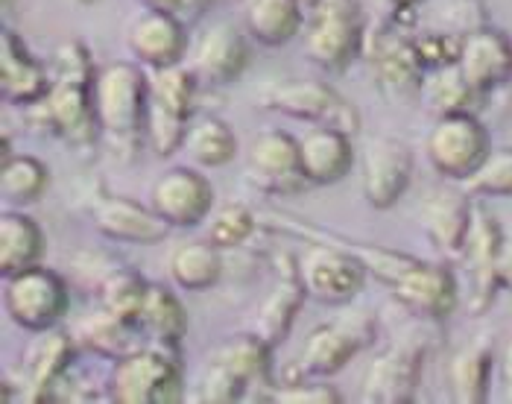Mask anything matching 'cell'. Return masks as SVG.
<instances>
[{"label":"cell","mask_w":512,"mask_h":404,"mask_svg":"<svg viewBox=\"0 0 512 404\" xmlns=\"http://www.w3.org/2000/svg\"><path fill=\"white\" fill-rule=\"evenodd\" d=\"M94 226L100 229L103 238L120 243H141L153 246L164 241L173 226H167L153 208L141 202L126 200V197H100L94 202Z\"/></svg>","instance_id":"7402d4cb"},{"label":"cell","mask_w":512,"mask_h":404,"mask_svg":"<svg viewBox=\"0 0 512 404\" xmlns=\"http://www.w3.org/2000/svg\"><path fill=\"white\" fill-rule=\"evenodd\" d=\"M50 88V74L27 50L18 33L3 30L0 36V91L12 106H33Z\"/></svg>","instance_id":"d4e9b609"},{"label":"cell","mask_w":512,"mask_h":404,"mask_svg":"<svg viewBox=\"0 0 512 404\" xmlns=\"http://www.w3.org/2000/svg\"><path fill=\"white\" fill-rule=\"evenodd\" d=\"M305 284L299 279V267H281L276 287L264 296L255 314V334L264 337L270 346L281 343L296 320L302 299H305Z\"/></svg>","instance_id":"83f0119b"},{"label":"cell","mask_w":512,"mask_h":404,"mask_svg":"<svg viewBox=\"0 0 512 404\" xmlns=\"http://www.w3.org/2000/svg\"><path fill=\"white\" fill-rule=\"evenodd\" d=\"M474 97H480V94L463 77L457 62L425 71V80H422V88H419V100L434 112L436 118L454 115V112H469Z\"/></svg>","instance_id":"836d02e7"},{"label":"cell","mask_w":512,"mask_h":404,"mask_svg":"<svg viewBox=\"0 0 512 404\" xmlns=\"http://www.w3.org/2000/svg\"><path fill=\"white\" fill-rule=\"evenodd\" d=\"M185 396V375L173 349H135L112 364L106 399L118 404H173Z\"/></svg>","instance_id":"5b68a950"},{"label":"cell","mask_w":512,"mask_h":404,"mask_svg":"<svg viewBox=\"0 0 512 404\" xmlns=\"http://www.w3.org/2000/svg\"><path fill=\"white\" fill-rule=\"evenodd\" d=\"M395 299L425 317V320H445L451 317V311L457 308L460 302V290H457V282H454V273L442 264H431V261H419L407 279L393 287Z\"/></svg>","instance_id":"44dd1931"},{"label":"cell","mask_w":512,"mask_h":404,"mask_svg":"<svg viewBox=\"0 0 512 404\" xmlns=\"http://www.w3.org/2000/svg\"><path fill=\"white\" fill-rule=\"evenodd\" d=\"M150 6H158V9H167V12H182V6H185V0H147Z\"/></svg>","instance_id":"bcb514c9"},{"label":"cell","mask_w":512,"mask_h":404,"mask_svg":"<svg viewBox=\"0 0 512 404\" xmlns=\"http://www.w3.org/2000/svg\"><path fill=\"white\" fill-rule=\"evenodd\" d=\"M366 346V331L355 323H325L316 325L314 331L305 337L302 352L296 358V372L299 378H331L343 366L355 358L357 352Z\"/></svg>","instance_id":"ffe728a7"},{"label":"cell","mask_w":512,"mask_h":404,"mask_svg":"<svg viewBox=\"0 0 512 404\" xmlns=\"http://www.w3.org/2000/svg\"><path fill=\"white\" fill-rule=\"evenodd\" d=\"M270 349L273 346L255 331L226 340L208 355L202 366L194 399L211 404L240 402L246 387L270 381Z\"/></svg>","instance_id":"8992f818"},{"label":"cell","mask_w":512,"mask_h":404,"mask_svg":"<svg viewBox=\"0 0 512 404\" xmlns=\"http://www.w3.org/2000/svg\"><path fill=\"white\" fill-rule=\"evenodd\" d=\"M258 106L314 126H337L349 135L360 129L355 106L322 80L270 82L258 91Z\"/></svg>","instance_id":"ba28073f"},{"label":"cell","mask_w":512,"mask_h":404,"mask_svg":"<svg viewBox=\"0 0 512 404\" xmlns=\"http://www.w3.org/2000/svg\"><path fill=\"white\" fill-rule=\"evenodd\" d=\"M299 162L308 185H331L355 164L352 135L337 126H311L299 138Z\"/></svg>","instance_id":"cb8c5ba5"},{"label":"cell","mask_w":512,"mask_h":404,"mask_svg":"<svg viewBox=\"0 0 512 404\" xmlns=\"http://www.w3.org/2000/svg\"><path fill=\"white\" fill-rule=\"evenodd\" d=\"M413 44H416V53H419L425 71H431V68H442V65H454L460 59L463 36H454L445 30H425V33L413 36Z\"/></svg>","instance_id":"ab89813d"},{"label":"cell","mask_w":512,"mask_h":404,"mask_svg":"<svg viewBox=\"0 0 512 404\" xmlns=\"http://www.w3.org/2000/svg\"><path fill=\"white\" fill-rule=\"evenodd\" d=\"M246 36L249 33H240L229 21H214L188 47L185 65L194 71L197 82H208V85L235 82L252 59Z\"/></svg>","instance_id":"9a60e30c"},{"label":"cell","mask_w":512,"mask_h":404,"mask_svg":"<svg viewBox=\"0 0 512 404\" xmlns=\"http://www.w3.org/2000/svg\"><path fill=\"white\" fill-rule=\"evenodd\" d=\"M472 208V202L460 191H436L422 202V211H419L422 226L439 252L451 258L463 252V243L472 226Z\"/></svg>","instance_id":"484cf974"},{"label":"cell","mask_w":512,"mask_h":404,"mask_svg":"<svg viewBox=\"0 0 512 404\" xmlns=\"http://www.w3.org/2000/svg\"><path fill=\"white\" fill-rule=\"evenodd\" d=\"M208 3H211V0H185V6H182L179 18H182V21H194V18H197L199 12H202Z\"/></svg>","instance_id":"ee69618b"},{"label":"cell","mask_w":512,"mask_h":404,"mask_svg":"<svg viewBox=\"0 0 512 404\" xmlns=\"http://www.w3.org/2000/svg\"><path fill=\"white\" fill-rule=\"evenodd\" d=\"M369 270L349 249L337 243L311 241L299 258V279L305 293L322 305H349L363 290Z\"/></svg>","instance_id":"8fae6325"},{"label":"cell","mask_w":512,"mask_h":404,"mask_svg":"<svg viewBox=\"0 0 512 404\" xmlns=\"http://www.w3.org/2000/svg\"><path fill=\"white\" fill-rule=\"evenodd\" d=\"M305 53L328 74H340L363 53L366 24L357 0H314L305 12Z\"/></svg>","instance_id":"277c9868"},{"label":"cell","mask_w":512,"mask_h":404,"mask_svg":"<svg viewBox=\"0 0 512 404\" xmlns=\"http://www.w3.org/2000/svg\"><path fill=\"white\" fill-rule=\"evenodd\" d=\"M197 77L188 65L150 68L147 74V141L156 156H173L188 135Z\"/></svg>","instance_id":"3957f363"},{"label":"cell","mask_w":512,"mask_h":404,"mask_svg":"<svg viewBox=\"0 0 512 404\" xmlns=\"http://www.w3.org/2000/svg\"><path fill=\"white\" fill-rule=\"evenodd\" d=\"M413 176V153L398 138H372L363 153V197L372 208L401 200Z\"/></svg>","instance_id":"d6986e66"},{"label":"cell","mask_w":512,"mask_h":404,"mask_svg":"<svg viewBox=\"0 0 512 404\" xmlns=\"http://www.w3.org/2000/svg\"><path fill=\"white\" fill-rule=\"evenodd\" d=\"M138 331H144L138 323H129V320L118 317L115 311L97 305L94 311H85L77 320V325H74V340H79L94 355H103V358L118 361L123 355L141 349L138 346Z\"/></svg>","instance_id":"4316f807"},{"label":"cell","mask_w":512,"mask_h":404,"mask_svg":"<svg viewBox=\"0 0 512 404\" xmlns=\"http://www.w3.org/2000/svg\"><path fill=\"white\" fill-rule=\"evenodd\" d=\"M501 232L492 214H486V208L474 205L472 208V226L463 243V252L457 255L463 261V270L469 276V293H466V308L472 314H483L492 299H495V287H498V252H501Z\"/></svg>","instance_id":"2e32d148"},{"label":"cell","mask_w":512,"mask_h":404,"mask_svg":"<svg viewBox=\"0 0 512 404\" xmlns=\"http://www.w3.org/2000/svg\"><path fill=\"white\" fill-rule=\"evenodd\" d=\"M44 255V232L24 211H6L0 217V273L12 276L36 267Z\"/></svg>","instance_id":"f546056e"},{"label":"cell","mask_w":512,"mask_h":404,"mask_svg":"<svg viewBox=\"0 0 512 404\" xmlns=\"http://www.w3.org/2000/svg\"><path fill=\"white\" fill-rule=\"evenodd\" d=\"M477 197H512V150H495L489 159L463 182Z\"/></svg>","instance_id":"f35d334b"},{"label":"cell","mask_w":512,"mask_h":404,"mask_svg":"<svg viewBox=\"0 0 512 404\" xmlns=\"http://www.w3.org/2000/svg\"><path fill=\"white\" fill-rule=\"evenodd\" d=\"M360 56H366V62L372 65L378 88L384 91L387 100L404 106L419 97V88L425 80V65L416 53L413 36L401 33L395 24L378 18L372 27H366Z\"/></svg>","instance_id":"52a82bcc"},{"label":"cell","mask_w":512,"mask_h":404,"mask_svg":"<svg viewBox=\"0 0 512 404\" xmlns=\"http://www.w3.org/2000/svg\"><path fill=\"white\" fill-rule=\"evenodd\" d=\"M504 387H507V396L512 399V340L507 346V355H504Z\"/></svg>","instance_id":"f6af8a7d"},{"label":"cell","mask_w":512,"mask_h":404,"mask_svg":"<svg viewBox=\"0 0 512 404\" xmlns=\"http://www.w3.org/2000/svg\"><path fill=\"white\" fill-rule=\"evenodd\" d=\"M150 208L173 229L205 223L214 208V188L194 167H170L150 188Z\"/></svg>","instance_id":"4fadbf2b"},{"label":"cell","mask_w":512,"mask_h":404,"mask_svg":"<svg viewBox=\"0 0 512 404\" xmlns=\"http://www.w3.org/2000/svg\"><path fill=\"white\" fill-rule=\"evenodd\" d=\"M3 305L9 320L27 331L53 328L68 311V284L47 267L3 276Z\"/></svg>","instance_id":"9c48e42d"},{"label":"cell","mask_w":512,"mask_h":404,"mask_svg":"<svg viewBox=\"0 0 512 404\" xmlns=\"http://www.w3.org/2000/svg\"><path fill=\"white\" fill-rule=\"evenodd\" d=\"M378 9H381V21L387 24H398L404 15H410L422 0H375Z\"/></svg>","instance_id":"b9f144b4"},{"label":"cell","mask_w":512,"mask_h":404,"mask_svg":"<svg viewBox=\"0 0 512 404\" xmlns=\"http://www.w3.org/2000/svg\"><path fill=\"white\" fill-rule=\"evenodd\" d=\"M495 273H498V287H507V290H512V241L501 243Z\"/></svg>","instance_id":"7bdbcfd3"},{"label":"cell","mask_w":512,"mask_h":404,"mask_svg":"<svg viewBox=\"0 0 512 404\" xmlns=\"http://www.w3.org/2000/svg\"><path fill=\"white\" fill-rule=\"evenodd\" d=\"M428 355V340L407 334L404 340L384 349L363 375L360 402L407 404L416 399L422 366Z\"/></svg>","instance_id":"7c38bea8"},{"label":"cell","mask_w":512,"mask_h":404,"mask_svg":"<svg viewBox=\"0 0 512 404\" xmlns=\"http://www.w3.org/2000/svg\"><path fill=\"white\" fill-rule=\"evenodd\" d=\"M270 402H287V404H334L340 402L343 396L325 384V378H293L287 384L273 387V393L267 396Z\"/></svg>","instance_id":"60d3db41"},{"label":"cell","mask_w":512,"mask_h":404,"mask_svg":"<svg viewBox=\"0 0 512 404\" xmlns=\"http://www.w3.org/2000/svg\"><path fill=\"white\" fill-rule=\"evenodd\" d=\"M126 47L144 68H167L179 65L188 53L185 21L176 12L147 6L126 27Z\"/></svg>","instance_id":"ac0fdd59"},{"label":"cell","mask_w":512,"mask_h":404,"mask_svg":"<svg viewBox=\"0 0 512 404\" xmlns=\"http://www.w3.org/2000/svg\"><path fill=\"white\" fill-rule=\"evenodd\" d=\"M489 375H492V349L486 343H472L460 349L448 364L451 399L463 404L486 402Z\"/></svg>","instance_id":"d6a6232c"},{"label":"cell","mask_w":512,"mask_h":404,"mask_svg":"<svg viewBox=\"0 0 512 404\" xmlns=\"http://www.w3.org/2000/svg\"><path fill=\"white\" fill-rule=\"evenodd\" d=\"M85 3H88V0H85Z\"/></svg>","instance_id":"c3c4849f"},{"label":"cell","mask_w":512,"mask_h":404,"mask_svg":"<svg viewBox=\"0 0 512 404\" xmlns=\"http://www.w3.org/2000/svg\"><path fill=\"white\" fill-rule=\"evenodd\" d=\"M167 273H170V282L182 290H208L214 287L220 273H223V261H220V246L202 238V241H185L179 243L173 252H170V261H167Z\"/></svg>","instance_id":"4dcf8cb0"},{"label":"cell","mask_w":512,"mask_h":404,"mask_svg":"<svg viewBox=\"0 0 512 404\" xmlns=\"http://www.w3.org/2000/svg\"><path fill=\"white\" fill-rule=\"evenodd\" d=\"M94 77L91 53L79 41L62 44L56 50V74L50 77L47 94L27 106L30 121L74 147H88L100 135L94 112Z\"/></svg>","instance_id":"6da1fadb"},{"label":"cell","mask_w":512,"mask_h":404,"mask_svg":"<svg viewBox=\"0 0 512 404\" xmlns=\"http://www.w3.org/2000/svg\"><path fill=\"white\" fill-rule=\"evenodd\" d=\"M50 182L47 167L33 156H6L0 167V191L6 205H30L44 197Z\"/></svg>","instance_id":"d590c367"},{"label":"cell","mask_w":512,"mask_h":404,"mask_svg":"<svg viewBox=\"0 0 512 404\" xmlns=\"http://www.w3.org/2000/svg\"><path fill=\"white\" fill-rule=\"evenodd\" d=\"M100 135L115 150H132L147 132V74L135 62H112L94 77Z\"/></svg>","instance_id":"7a4b0ae2"},{"label":"cell","mask_w":512,"mask_h":404,"mask_svg":"<svg viewBox=\"0 0 512 404\" xmlns=\"http://www.w3.org/2000/svg\"><path fill=\"white\" fill-rule=\"evenodd\" d=\"M74 361V337L53 328L36 331V340L21 358V399L30 404L53 402L56 387L68 375Z\"/></svg>","instance_id":"e0dca14e"},{"label":"cell","mask_w":512,"mask_h":404,"mask_svg":"<svg viewBox=\"0 0 512 404\" xmlns=\"http://www.w3.org/2000/svg\"><path fill=\"white\" fill-rule=\"evenodd\" d=\"M457 65L474 91L486 94L504 80H512V41L498 30L477 27L463 36Z\"/></svg>","instance_id":"603a6c76"},{"label":"cell","mask_w":512,"mask_h":404,"mask_svg":"<svg viewBox=\"0 0 512 404\" xmlns=\"http://www.w3.org/2000/svg\"><path fill=\"white\" fill-rule=\"evenodd\" d=\"M3 3H6V6H9V3H12V0H3Z\"/></svg>","instance_id":"7dc6e473"},{"label":"cell","mask_w":512,"mask_h":404,"mask_svg":"<svg viewBox=\"0 0 512 404\" xmlns=\"http://www.w3.org/2000/svg\"><path fill=\"white\" fill-rule=\"evenodd\" d=\"M182 150L199 164V167H223L235 159L237 138L232 126L220 118H199L188 126Z\"/></svg>","instance_id":"e575fe53"},{"label":"cell","mask_w":512,"mask_h":404,"mask_svg":"<svg viewBox=\"0 0 512 404\" xmlns=\"http://www.w3.org/2000/svg\"><path fill=\"white\" fill-rule=\"evenodd\" d=\"M243 24L255 41L278 47L302 33L305 6L302 0H243Z\"/></svg>","instance_id":"f1b7e54d"},{"label":"cell","mask_w":512,"mask_h":404,"mask_svg":"<svg viewBox=\"0 0 512 404\" xmlns=\"http://www.w3.org/2000/svg\"><path fill=\"white\" fill-rule=\"evenodd\" d=\"M258 220L252 214V208H246L243 202H226L211 208V214L205 217V238L220 246V249H232L246 243V238L255 232Z\"/></svg>","instance_id":"74e56055"},{"label":"cell","mask_w":512,"mask_h":404,"mask_svg":"<svg viewBox=\"0 0 512 404\" xmlns=\"http://www.w3.org/2000/svg\"><path fill=\"white\" fill-rule=\"evenodd\" d=\"M147 287L138 273L126 270V267H112L103 282H100V305L115 311L118 317L129 320V323L141 325V308L147 299Z\"/></svg>","instance_id":"8d00e7d4"},{"label":"cell","mask_w":512,"mask_h":404,"mask_svg":"<svg viewBox=\"0 0 512 404\" xmlns=\"http://www.w3.org/2000/svg\"><path fill=\"white\" fill-rule=\"evenodd\" d=\"M141 328H144V334L158 340V346L176 352V346L182 343V337L188 331V314L170 287H164V284L147 287V299L141 308Z\"/></svg>","instance_id":"1f68e13d"},{"label":"cell","mask_w":512,"mask_h":404,"mask_svg":"<svg viewBox=\"0 0 512 404\" xmlns=\"http://www.w3.org/2000/svg\"><path fill=\"white\" fill-rule=\"evenodd\" d=\"M246 173L267 194H293L308 185L299 162V138L284 129H261L246 150Z\"/></svg>","instance_id":"5bb4252c"},{"label":"cell","mask_w":512,"mask_h":404,"mask_svg":"<svg viewBox=\"0 0 512 404\" xmlns=\"http://www.w3.org/2000/svg\"><path fill=\"white\" fill-rule=\"evenodd\" d=\"M425 153L439 176L466 182L492 153L489 132L472 112L442 115L436 118L434 129L428 135Z\"/></svg>","instance_id":"30bf717a"}]
</instances>
